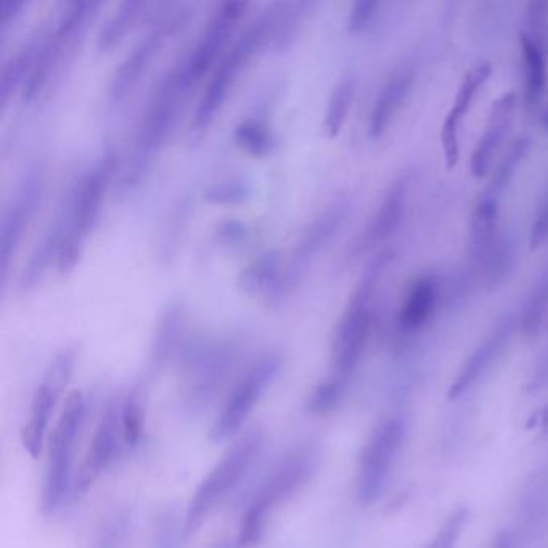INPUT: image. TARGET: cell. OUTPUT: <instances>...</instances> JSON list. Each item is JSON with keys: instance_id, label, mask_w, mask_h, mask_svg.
Here are the masks:
<instances>
[{"instance_id": "e0dca14e", "label": "cell", "mask_w": 548, "mask_h": 548, "mask_svg": "<svg viewBox=\"0 0 548 548\" xmlns=\"http://www.w3.org/2000/svg\"><path fill=\"white\" fill-rule=\"evenodd\" d=\"M415 82V68L412 65L402 66L394 71L378 92L370 113V137L377 139L385 134L397 111L401 110L407 95L410 94Z\"/></svg>"}, {"instance_id": "d6a6232c", "label": "cell", "mask_w": 548, "mask_h": 548, "mask_svg": "<svg viewBox=\"0 0 548 548\" xmlns=\"http://www.w3.org/2000/svg\"><path fill=\"white\" fill-rule=\"evenodd\" d=\"M545 386H548V348L540 356L536 369L532 372L528 389L529 391H537V389L545 388Z\"/></svg>"}, {"instance_id": "d6986e66", "label": "cell", "mask_w": 548, "mask_h": 548, "mask_svg": "<svg viewBox=\"0 0 548 548\" xmlns=\"http://www.w3.org/2000/svg\"><path fill=\"white\" fill-rule=\"evenodd\" d=\"M160 31H152L148 36L144 37V41H140L135 45L131 54L127 55L126 60L121 63L118 71L115 73V78L111 82L110 94L113 99H123L127 94V90H131L135 86V82L139 81L140 73H144L148 63L152 60L158 47L161 44Z\"/></svg>"}, {"instance_id": "f546056e", "label": "cell", "mask_w": 548, "mask_h": 548, "mask_svg": "<svg viewBox=\"0 0 548 548\" xmlns=\"http://www.w3.org/2000/svg\"><path fill=\"white\" fill-rule=\"evenodd\" d=\"M235 137H237L238 144L243 145L254 155H264L270 148L269 134L258 123H245L238 127Z\"/></svg>"}, {"instance_id": "7402d4cb", "label": "cell", "mask_w": 548, "mask_h": 548, "mask_svg": "<svg viewBox=\"0 0 548 548\" xmlns=\"http://www.w3.org/2000/svg\"><path fill=\"white\" fill-rule=\"evenodd\" d=\"M351 203L346 198H338L325 209V213L307 230L303 242L299 246L298 254L301 258H309L315 251L320 250L325 243L340 229L344 219L348 216Z\"/></svg>"}, {"instance_id": "8d00e7d4", "label": "cell", "mask_w": 548, "mask_h": 548, "mask_svg": "<svg viewBox=\"0 0 548 548\" xmlns=\"http://www.w3.org/2000/svg\"><path fill=\"white\" fill-rule=\"evenodd\" d=\"M547 327H548V324H547Z\"/></svg>"}, {"instance_id": "836d02e7", "label": "cell", "mask_w": 548, "mask_h": 548, "mask_svg": "<svg viewBox=\"0 0 548 548\" xmlns=\"http://www.w3.org/2000/svg\"><path fill=\"white\" fill-rule=\"evenodd\" d=\"M491 548H516L515 536L510 531L499 532Z\"/></svg>"}, {"instance_id": "6da1fadb", "label": "cell", "mask_w": 548, "mask_h": 548, "mask_svg": "<svg viewBox=\"0 0 548 548\" xmlns=\"http://www.w3.org/2000/svg\"><path fill=\"white\" fill-rule=\"evenodd\" d=\"M391 262V253L383 251L370 262L356 290L349 299L348 307L336 328L333 340V369L330 380L341 388H348L372 333L375 320V301L378 288Z\"/></svg>"}, {"instance_id": "484cf974", "label": "cell", "mask_w": 548, "mask_h": 548, "mask_svg": "<svg viewBox=\"0 0 548 548\" xmlns=\"http://www.w3.org/2000/svg\"><path fill=\"white\" fill-rule=\"evenodd\" d=\"M142 7H144L142 2H124L119 5L118 10L113 13V17L108 18L107 23L100 29V49H111L113 45L118 44L131 29L135 18L139 17Z\"/></svg>"}, {"instance_id": "5bb4252c", "label": "cell", "mask_w": 548, "mask_h": 548, "mask_svg": "<svg viewBox=\"0 0 548 548\" xmlns=\"http://www.w3.org/2000/svg\"><path fill=\"white\" fill-rule=\"evenodd\" d=\"M442 296L441 275L428 272L415 279L410 285L404 303L397 314L396 328L402 336L422 332L438 311Z\"/></svg>"}, {"instance_id": "603a6c76", "label": "cell", "mask_w": 548, "mask_h": 548, "mask_svg": "<svg viewBox=\"0 0 548 548\" xmlns=\"http://www.w3.org/2000/svg\"><path fill=\"white\" fill-rule=\"evenodd\" d=\"M357 78L352 73L344 74L333 89L330 100H328L327 113H325V131L330 137H336L343 129L352 102L356 97Z\"/></svg>"}, {"instance_id": "4316f807", "label": "cell", "mask_w": 548, "mask_h": 548, "mask_svg": "<svg viewBox=\"0 0 548 548\" xmlns=\"http://www.w3.org/2000/svg\"><path fill=\"white\" fill-rule=\"evenodd\" d=\"M177 333H179V312L171 311L166 315V320L161 324L153 346L152 369H163L166 362L171 359L172 351L176 349Z\"/></svg>"}, {"instance_id": "44dd1931", "label": "cell", "mask_w": 548, "mask_h": 548, "mask_svg": "<svg viewBox=\"0 0 548 548\" xmlns=\"http://www.w3.org/2000/svg\"><path fill=\"white\" fill-rule=\"evenodd\" d=\"M548 324V264L532 283L518 315V325L526 336H537Z\"/></svg>"}, {"instance_id": "277c9868", "label": "cell", "mask_w": 548, "mask_h": 548, "mask_svg": "<svg viewBox=\"0 0 548 548\" xmlns=\"http://www.w3.org/2000/svg\"><path fill=\"white\" fill-rule=\"evenodd\" d=\"M86 415V401L79 391L66 399L50 438L49 460L42 486L41 510L45 516H54L60 510L70 491L73 476L74 450Z\"/></svg>"}, {"instance_id": "e575fe53", "label": "cell", "mask_w": 548, "mask_h": 548, "mask_svg": "<svg viewBox=\"0 0 548 548\" xmlns=\"http://www.w3.org/2000/svg\"><path fill=\"white\" fill-rule=\"evenodd\" d=\"M544 126H545V129H547L548 131V111H547V115H545V118H544Z\"/></svg>"}, {"instance_id": "83f0119b", "label": "cell", "mask_w": 548, "mask_h": 548, "mask_svg": "<svg viewBox=\"0 0 548 548\" xmlns=\"http://www.w3.org/2000/svg\"><path fill=\"white\" fill-rule=\"evenodd\" d=\"M468 518H470V512L467 507L454 508L425 548H455L463 529L467 526Z\"/></svg>"}, {"instance_id": "8992f818", "label": "cell", "mask_w": 548, "mask_h": 548, "mask_svg": "<svg viewBox=\"0 0 548 548\" xmlns=\"http://www.w3.org/2000/svg\"><path fill=\"white\" fill-rule=\"evenodd\" d=\"M280 367L282 362L277 356L262 357L256 364L251 365L248 372L237 381V385L234 386L222 407L221 414L211 426L209 431L211 442L219 444L227 441L242 428L264 391L279 375Z\"/></svg>"}, {"instance_id": "52a82bcc", "label": "cell", "mask_w": 548, "mask_h": 548, "mask_svg": "<svg viewBox=\"0 0 548 548\" xmlns=\"http://www.w3.org/2000/svg\"><path fill=\"white\" fill-rule=\"evenodd\" d=\"M76 365V349L66 348L58 352L49 369L36 389L33 404L29 410L28 423L21 431V442L33 459L41 455L45 434L49 428L50 417L54 414L63 391L70 383Z\"/></svg>"}, {"instance_id": "4dcf8cb0", "label": "cell", "mask_w": 548, "mask_h": 548, "mask_svg": "<svg viewBox=\"0 0 548 548\" xmlns=\"http://www.w3.org/2000/svg\"><path fill=\"white\" fill-rule=\"evenodd\" d=\"M380 2L377 0H359L352 5L351 15H349V28L354 33H362L372 25V21L377 17Z\"/></svg>"}, {"instance_id": "2e32d148", "label": "cell", "mask_w": 548, "mask_h": 548, "mask_svg": "<svg viewBox=\"0 0 548 548\" xmlns=\"http://www.w3.org/2000/svg\"><path fill=\"white\" fill-rule=\"evenodd\" d=\"M516 107L515 92H507L492 103L486 127L473 155H471V172L475 177H484L491 168L495 153L499 150L502 140L505 139L508 127L512 124L513 113Z\"/></svg>"}, {"instance_id": "8fae6325", "label": "cell", "mask_w": 548, "mask_h": 548, "mask_svg": "<svg viewBox=\"0 0 548 548\" xmlns=\"http://www.w3.org/2000/svg\"><path fill=\"white\" fill-rule=\"evenodd\" d=\"M516 325H518V317L515 314H505L502 319L497 320L491 332L487 333L486 338L463 362L462 369L450 386V399L463 396L468 389L473 388L481 380V377L486 375L487 370L491 369L497 359L504 354L512 341Z\"/></svg>"}, {"instance_id": "4fadbf2b", "label": "cell", "mask_w": 548, "mask_h": 548, "mask_svg": "<svg viewBox=\"0 0 548 548\" xmlns=\"http://www.w3.org/2000/svg\"><path fill=\"white\" fill-rule=\"evenodd\" d=\"M491 63H479L463 78L454 102L441 127V144L447 168H454L460 160V131L467 113L475 103L476 95L491 78Z\"/></svg>"}, {"instance_id": "7c38bea8", "label": "cell", "mask_w": 548, "mask_h": 548, "mask_svg": "<svg viewBox=\"0 0 548 548\" xmlns=\"http://www.w3.org/2000/svg\"><path fill=\"white\" fill-rule=\"evenodd\" d=\"M245 7L246 4L243 2H225L214 13L205 31L201 34L197 47L193 49L189 60L185 62L184 74L189 84L200 79L209 66L216 62L217 55L221 54L225 44L229 41L232 29Z\"/></svg>"}, {"instance_id": "3957f363", "label": "cell", "mask_w": 548, "mask_h": 548, "mask_svg": "<svg viewBox=\"0 0 548 548\" xmlns=\"http://www.w3.org/2000/svg\"><path fill=\"white\" fill-rule=\"evenodd\" d=\"M261 430H251L230 447L216 467L201 481L190 500L185 515L184 536L192 537L203 526L209 513L219 502L234 491L240 479L250 470L262 447Z\"/></svg>"}, {"instance_id": "d590c367", "label": "cell", "mask_w": 548, "mask_h": 548, "mask_svg": "<svg viewBox=\"0 0 548 548\" xmlns=\"http://www.w3.org/2000/svg\"><path fill=\"white\" fill-rule=\"evenodd\" d=\"M217 548H229V547H227V545H221V547H217Z\"/></svg>"}, {"instance_id": "9c48e42d", "label": "cell", "mask_w": 548, "mask_h": 548, "mask_svg": "<svg viewBox=\"0 0 548 548\" xmlns=\"http://www.w3.org/2000/svg\"><path fill=\"white\" fill-rule=\"evenodd\" d=\"M111 171L113 160L105 158L92 171L87 172L86 177L78 185L71 203L70 230L60 240V250L63 253L79 256L82 240L92 230L99 217L103 193L107 190Z\"/></svg>"}, {"instance_id": "ba28073f", "label": "cell", "mask_w": 548, "mask_h": 548, "mask_svg": "<svg viewBox=\"0 0 548 548\" xmlns=\"http://www.w3.org/2000/svg\"><path fill=\"white\" fill-rule=\"evenodd\" d=\"M264 26L266 23H254L246 33L238 37L234 47L227 52L222 62L217 65V70L214 71L213 78L209 81L206 87L205 94L201 97L200 105H198L197 113H195V121L193 126L197 129L205 127L206 124L214 118L217 108H221L222 102L229 94V89L234 84L238 73L242 71L243 65L250 60L254 49L258 47V42L261 41L264 34Z\"/></svg>"}, {"instance_id": "cb8c5ba5", "label": "cell", "mask_w": 548, "mask_h": 548, "mask_svg": "<svg viewBox=\"0 0 548 548\" xmlns=\"http://www.w3.org/2000/svg\"><path fill=\"white\" fill-rule=\"evenodd\" d=\"M147 402V388L144 383H139L127 393L121 405V422L127 446H137L144 434Z\"/></svg>"}, {"instance_id": "5b68a950", "label": "cell", "mask_w": 548, "mask_h": 548, "mask_svg": "<svg viewBox=\"0 0 548 548\" xmlns=\"http://www.w3.org/2000/svg\"><path fill=\"white\" fill-rule=\"evenodd\" d=\"M405 436L402 418L381 420L360 450L356 495L359 504L372 505L380 499Z\"/></svg>"}, {"instance_id": "1f68e13d", "label": "cell", "mask_w": 548, "mask_h": 548, "mask_svg": "<svg viewBox=\"0 0 548 548\" xmlns=\"http://www.w3.org/2000/svg\"><path fill=\"white\" fill-rule=\"evenodd\" d=\"M545 242H548V193L537 211L536 221L532 224L531 235H529L532 250H537Z\"/></svg>"}, {"instance_id": "30bf717a", "label": "cell", "mask_w": 548, "mask_h": 548, "mask_svg": "<svg viewBox=\"0 0 548 548\" xmlns=\"http://www.w3.org/2000/svg\"><path fill=\"white\" fill-rule=\"evenodd\" d=\"M121 405L123 402L118 401L108 405L97 430H95L86 459H84L78 479L74 483V489L79 494L86 492L94 484L95 479L99 478L103 471L107 470L116 460L119 447H121L119 442L124 441Z\"/></svg>"}, {"instance_id": "ffe728a7", "label": "cell", "mask_w": 548, "mask_h": 548, "mask_svg": "<svg viewBox=\"0 0 548 548\" xmlns=\"http://www.w3.org/2000/svg\"><path fill=\"white\" fill-rule=\"evenodd\" d=\"M37 180L39 177H33L26 182L25 189L21 192L17 203L13 206L12 211L5 216L4 225H2V266L7 264L13 246L17 245L20 240L25 222L33 213L37 195H39Z\"/></svg>"}, {"instance_id": "9a60e30c", "label": "cell", "mask_w": 548, "mask_h": 548, "mask_svg": "<svg viewBox=\"0 0 548 548\" xmlns=\"http://www.w3.org/2000/svg\"><path fill=\"white\" fill-rule=\"evenodd\" d=\"M414 171H402L396 179L391 182L385 197L378 206L377 213L372 217L369 227L365 230L364 246H372L385 243L391 235H394L402 221H404L405 209L409 205L410 192L414 187Z\"/></svg>"}, {"instance_id": "d4e9b609", "label": "cell", "mask_w": 548, "mask_h": 548, "mask_svg": "<svg viewBox=\"0 0 548 548\" xmlns=\"http://www.w3.org/2000/svg\"><path fill=\"white\" fill-rule=\"evenodd\" d=\"M520 515L524 526L536 529L548 515V475H537L524 492Z\"/></svg>"}, {"instance_id": "7a4b0ae2", "label": "cell", "mask_w": 548, "mask_h": 548, "mask_svg": "<svg viewBox=\"0 0 548 548\" xmlns=\"http://www.w3.org/2000/svg\"><path fill=\"white\" fill-rule=\"evenodd\" d=\"M319 463L314 447H303L288 455L267 479L246 510L238 532V547L251 548L261 542L267 520L275 507L285 504L311 479Z\"/></svg>"}, {"instance_id": "ac0fdd59", "label": "cell", "mask_w": 548, "mask_h": 548, "mask_svg": "<svg viewBox=\"0 0 548 548\" xmlns=\"http://www.w3.org/2000/svg\"><path fill=\"white\" fill-rule=\"evenodd\" d=\"M521 57L524 70V103L529 110L539 107L547 87V60L545 41L531 36L528 31L520 33Z\"/></svg>"}, {"instance_id": "f1b7e54d", "label": "cell", "mask_w": 548, "mask_h": 548, "mask_svg": "<svg viewBox=\"0 0 548 548\" xmlns=\"http://www.w3.org/2000/svg\"><path fill=\"white\" fill-rule=\"evenodd\" d=\"M344 391L346 389L341 388L338 383L328 378L327 381L312 389L311 396L307 399V412L314 415L328 414L330 410L340 404Z\"/></svg>"}]
</instances>
